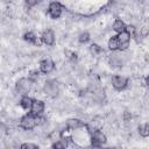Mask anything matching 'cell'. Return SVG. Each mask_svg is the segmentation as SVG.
I'll list each match as a JSON object with an SVG mask.
<instances>
[{
  "label": "cell",
  "mask_w": 149,
  "mask_h": 149,
  "mask_svg": "<svg viewBox=\"0 0 149 149\" xmlns=\"http://www.w3.org/2000/svg\"><path fill=\"white\" fill-rule=\"evenodd\" d=\"M36 125H38V118L34 116V114H27L21 119V127L24 129H33Z\"/></svg>",
  "instance_id": "6da1fadb"
},
{
  "label": "cell",
  "mask_w": 149,
  "mask_h": 149,
  "mask_svg": "<svg viewBox=\"0 0 149 149\" xmlns=\"http://www.w3.org/2000/svg\"><path fill=\"white\" fill-rule=\"evenodd\" d=\"M30 87H31V81L29 79H27V78H21L17 81V84H16V90L20 93H22V94L28 93L29 90H30Z\"/></svg>",
  "instance_id": "7a4b0ae2"
},
{
  "label": "cell",
  "mask_w": 149,
  "mask_h": 149,
  "mask_svg": "<svg viewBox=\"0 0 149 149\" xmlns=\"http://www.w3.org/2000/svg\"><path fill=\"white\" fill-rule=\"evenodd\" d=\"M44 91L50 97H56L59 88H58V84L55 81V80H50V81H47L45 83V86H44Z\"/></svg>",
  "instance_id": "3957f363"
},
{
  "label": "cell",
  "mask_w": 149,
  "mask_h": 149,
  "mask_svg": "<svg viewBox=\"0 0 149 149\" xmlns=\"http://www.w3.org/2000/svg\"><path fill=\"white\" fill-rule=\"evenodd\" d=\"M116 37H118V42H119V49L125 50L129 44L130 35L127 31H121V33H119V35Z\"/></svg>",
  "instance_id": "277c9868"
},
{
  "label": "cell",
  "mask_w": 149,
  "mask_h": 149,
  "mask_svg": "<svg viewBox=\"0 0 149 149\" xmlns=\"http://www.w3.org/2000/svg\"><path fill=\"white\" fill-rule=\"evenodd\" d=\"M106 142V136L100 130H94L92 134V144L93 146H100Z\"/></svg>",
  "instance_id": "5b68a950"
},
{
  "label": "cell",
  "mask_w": 149,
  "mask_h": 149,
  "mask_svg": "<svg viewBox=\"0 0 149 149\" xmlns=\"http://www.w3.org/2000/svg\"><path fill=\"white\" fill-rule=\"evenodd\" d=\"M112 83L116 90H123L127 85V79L125 77H121V76H114L112 78Z\"/></svg>",
  "instance_id": "8992f818"
},
{
  "label": "cell",
  "mask_w": 149,
  "mask_h": 149,
  "mask_svg": "<svg viewBox=\"0 0 149 149\" xmlns=\"http://www.w3.org/2000/svg\"><path fill=\"white\" fill-rule=\"evenodd\" d=\"M62 13V6L58 3V2H51L50 6H49V14L51 17L56 19L61 15Z\"/></svg>",
  "instance_id": "52a82bcc"
},
{
  "label": "cell",
  "mask_w": 149,
  "mask_h": 149,
  "mask_svg": "<svg viewBox=\"0 0 149 149\" xmlns=\"http://www.w3.org/2000/svg\"><path fill=\"white\" fill-rule=\"evenodd\" d=\"M42 41L47 45H52L54 42H55V35H54L52 30L47 29L45 31H43V34H42Z\"/></svg>",
  "instance_id": "ba28073f"
},
{
  "label": "cell",
  "mask_w": 149,
  "mask_h": 149,
  "mask_svg": "<svg viewBox=\"0 0 149 149\" xmlns=\"http://www.w3.org/2000/svg\"><path fill=\"white\" fill-rule=\"evenodd\" d=\"M40 68H41V71H42V72H44V73H50V72L54 70L55 65H54V62H52V61H50V59H44V61L41 62Z\"/></svg>",
  "instance_id": "9c48e42d"
},
{
  "label": "cell",
  "mask_w": 149,
  "mask_h": 149,
  "mask_svg": "<svg viewBox=\"0 0 149 149\" xmlns=\"http://www.w3.org/2000/svg\"><path fill=\"white\" fill-rule=\"evenodd\" d=\"M30 109H31V113H33L34 115H37V114L42 113L43 109H44V104H43V101H41V100H35V101H33V105H31Z\"/></svg>",
  "instance_id": "30bf717a"
},
{
  "label": "cell",
  "mask_w": 149,
  "mask_h": 149,
  "mask_svg": "<svg viewBox=\"0 0 149 149\" xmlns=\"http://www.w3.org/2000/svg\"><path fill=\"white\" fill-rule=\"evenodd\" d=\"M81 126H83V123L78 119H70V120H68V127L71 128V129H77V128H80Z\"/></svg>",
  "instance_id": "8fae6325"
},
{
  "label": "cell",
  "mask_w": 149,
  "mask_h": 149,
  "mask_svg": "<svg viewBox=\"0 0 149 149\" xmlns=\"http://www.w3.org/2000/svg\"><path fill=\"white\" fill-rule=\"evenodd\" d=\"M113 29L115 31H118V33H121V31H125L126 30V26H125V23L121 20H116L114 22V24H113Z\"/></svg>",
  "instance_id": "7c38bea8"
},
{
  "label": "cell",
  "mask_w": 149,
  "mask_h": 149,
  "mask_svg": "<svg viewBox=\"0 0 149 149\" xmlns=\"http://www.w3.org/2000/svg\"><path fill=\"white\" fill-rule=\"evenodd\" d=\"M21 106L24 108V109H28V108H30L31 107V105H33V100L30 99V98H28V97H23L22 99H21Z\"/></svg>",
  "instance_id": "4fadbf2b"
},
{
  "label": "cell",
  "mask_w": 149,
  "mask_h": 149,
  "mask_svg": "<svg viewBox=\"0 0 149 149\" xmlns=\"http://www.w3.org/2000/svg\"><path fill=\"white\" fill-rule=\"evenodd\" d=\"M139 133L141 136H149V125L148 123H144V125H141L140 128H139Z\"/></svg>",
  "instance_id": "5bb4252c"
},
{
  "label": "cell",
  "mask_w": 149,
  "mask_h": 149,
  "mask_svg": "<svg viewBox=\"0 0 149 149\" xmlns=\"http://www.w3.org/2000/svg\"><path fill=\"white\" fill-rule=\"evenodd\" d=\"M108 47L111 50H116L119 48V42H118V37H112L108 41Z\"/></svg>",
  "instance_id": "9a60e30c"
},
{
  "label": "cell",
  "mask_w": 149,
  "mask_h": 149,
  "mask_svg": "<svg viewBox=\"0 0 149 149\" xmlns=\"http://www.w3.org/2000/svg\"><path fill=\"white\" fill-rule=\"evenodd\" d=\"M24 40L28 41V42H33L35 44H38V41L36 38V36L33 34V33H26L24 34Z\"/></svg>",
  "instance_id": "2e32d148"
},
{
  "label": "cell",
  "mask_w": 149,
  "mask_h": 149,
  "mask_svg": "<svg viewBox=\"0 0 149 149\" xmlns=\"http://www.w3.org/2000/svg\"><path fill=\"white\" fill-rule=\"evenodd\" d=\"M109 62H111V64L114 65V66H120V65H121V59L119 58L118 55H113V56L111 57Z\"/></svg>",
  "instance_id": "e0dca14e"
},
{
  "label": "cell",
  "mask_w": 149,
  "mask_h": 149,
  "mask_svg": "<svg viewBox=\"0 0 149 149\" xmlns=\"http://www.w3.org/2000/svg\"><path fill=\"white\" fill-rule=\"evenodd\" d=\"M100 51H101V49H100L97 44H92V45H91V52H92L93 55H97V54H99Z\"/></svg>",
  "instance_id": "ac0fdd59"
},
{
  "label": "cell",
  "mask_w": 149,
  "mask_h": 149,
  "mask_svg": "<svg viewBox=\"0 0 149 149\" xmlns=\"http://www.w3.org/2000/svg\"><path fill=\"white\" fill-rule=\"evenodd\" d=\"M88 38H90V37H88V34H87V33H84V34H81V35L79 36V41H80L81 43H83V42H84V43L87 42Z\"/></svg>",
  "instance_id": "d6986e66"
},
{
  "label": "cell",
  "mask_w": 149,
  "mask_h": 149,
  "mask_svg": "<svg viewBox=\"0 0 149 149\" xmlns=\"http://www.w3.org/2000/svg\"><path fill=\"white\" fill-rule=\"evenodd\" d=\"M21 148L22 149H27V148H29V149H36V148H38L36 144H31V143H24V144H22L21 146Z\"/></svg>",
  "instance_id": "ffe728a7"
},
{
  "label": "cell",
  "mask_w": 149,
  "mask_h": 149,
  "mask_svg": "<svg viewBox=\"0 0 149 149\" xmlns=\"http://www.w3.org/2000/svg\"><path fill=\"white\" fill-rule=\"evenodd\" d=\"M126 29H127V33H128L129 35H133V36L135 35V28H134L133 26H128Z\"/></svg>",
  "instance_id": "44dd1931"
},
{
  "label": "cell",
  "mask_w": 149,
  "mask_h": 149,
  "mask_svg": "<svg viewBox=\"0 0 149 149\" xmlns=\"http://www.w3.org/2000/svg\"><path fill=\"white\" fill-rule=\"evenodd\" d=\"M65 146H66V143H64V142H56L52 147L54 148H61L62 149V148H65Z\"/></svg>",
  "instance_id": "7402d4cb"
},
{
  "label": "cell",
  "mask_w": 149,
  "mask_h": 149,
  "mask_svg": "<svg viewBox=\"0 0 149 149\" xmlns=\"http://www.w3.org/2000/svg\"><path fill=\"white\" fill-rule=\"evenodd\" d=\"M38 1L40 0H26V2H27L28 6H35V5H37Z\"/></svg>",
  "instance_id": "603a6c76"
},
{
  "label": "cell",
  "mask_w": 149,
  "mask_h": 149,
  "mask_svg": "<svg viewBox=\"0 0 149 149\" xmlns=\"http://www.w3.org/2000/svg\"><path fill=\"white\" fill-rule=\"evenodd\" d=\"M146 81H147V85L149 86V77H147V79H146Z\"/></svg>",
  "instance_id": "cb8c5ba5"
}]
</instances>
